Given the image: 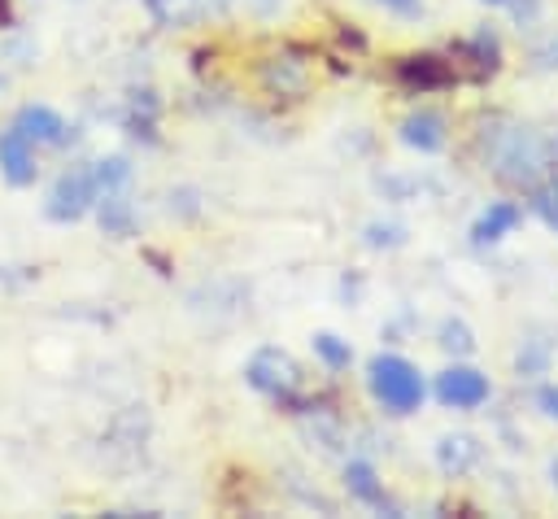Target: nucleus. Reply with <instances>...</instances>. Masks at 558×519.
Masks as SVG:
<instances>
[{
  "label": "nucleus",
  "mask_w": 558,
  "mask_h": 519,
  "mask_svg": "<svg viewBox=\"0 0 558 519\" xmlns=\"http://www.w3.org/2000/svg\"><path fill=\"white\" fill-rule=\"evenodd\" d=\"M371 393L392 410V414H410L418 410L423 401V375L414 362L397 358V353H384L371 362Z\"/></svg>",
  "instance_id": "1"
},
{
  "label": "nucleus",
  "mask_w": 558,
  "mask_h": 519,
  "mask_svg": "<svg viewBox=\"0 0 558 519\" xmlns=\"http://www.w3.org/2000/svg\"><path fill=\"white\" fill-rule=\"evenodd\" d=\"M92 201H100V183L92 170H65L57 179V188L48 192V218L57 222H74L92 209Z\"/></svg>",
  "instance_id": "2"
},
{
  "label": "nucleus",
  "mask_w": 558,
  "mask_h": 519,
  "mask_svg": "<svg viewBox=\"0 0 558 519\" xmlns=\"http://www.w3.org/2000/svg\"><path fill=\"white\" fill-rule=\"evenodd\" d=\"M248 384L262 388V393H270V397H292L296 384H301V371H296V362H292L288 353L262 349V353L248 362Z\"/></svg>",
  "instance_id": "3"
},
{
  "label": "nucleus",
  "mask_w": 558,
  "mask_h": 519,
  "mask_svg": "<svg viewBox=\"0 0 558 519\" xmlns=\"http://www.w3.org/2000/svg\"><path fill=\"white\" fill-rule=\"evenodd\" d=\"M436 397L445 406H453V410H475V406L488 401V379L475 366H449L436 379Z\"/></svg>",
  "instance_id": "4"
},
{
  "label": "nucleus",
  "mask_w": 558,
  "mask_h": 519,
  "mask_svg": "<svg viewBox=\"0 0 558 519\" xmlns=\"http://www.w3.org/2000/svg\"><path fill=\"white\" fill-rule=\"evenodd\" d=\"M0 174L13 183V188H26V183H35V174H39V161H35V144L17 131V126H9V131H0Z\"/></svg>",
  "instance_id": "5"
},
{
  "label": "nucleus",
  "mask_w": 558,
  "mask_h": 519,
  "mask_svg": "<svg viewBox=\"0 0 558 519\" xmlns=\"http://www.w3.org/2000/svg\"><path fill=\"white\" fill-rule=\"evenodd\" d=\"M13 126H17L31 144H65V140H70L65 118H61L57 109H48V105H22L17 118H13Z\"/></svg>",
  "instance_id": "6"
},
{
  "label": "nucleus",
  "mask_w": 558,
  "mask_h": 519,
  "mask_svg": "<svg viewBox=\"0 0 558 519\" xmlns=\"http://www.w3.org/2000/svg\"><path fill=\"white\" fill-rule=\"evenodd\" d=\"M397 79L401 83H410V87H445V83H453V70H449V61H440V57H405L401 65H397Z\"/></svg>",
  "instance_id": "7"
},
{
  "label": "nucleus",
  "mask_w": 558,
  "mask_h": 519,
  "mask_svg": "<svg viewBox=\"0 0 558 519\" xmlns=\"http://www.w3.org/2000/svg\"><path fill=\"white\" fill-rule=\"evenodd\" d=\"M519 218H523V209H519L514 201H493V205L475 218L471 236H475V244H493V240H501L506 231H514Z\"/></svg>",
  "instance_id": "8"
},
{
  "label": "nucleus",
  "mask_w": 558,
  "mask_h": 519,
  "mask_svg": "<svg viewBox=\"0 0 558 519\" xmlns=\"http://www.w3.org/2000/svg\"><path fill=\"white\" fill-rule=\"evenodd\" d=\"M401 140H405L410 148H418V153H436V148L445 144V122H440V113H427V109L410 113V118L401 122Z\"/></svg>",
  "instance_id": "9"
},
{
  "label": "nucleus",
  "mask_w": 558,
  "mask_h": 519,
  "mask_svg": "<svg viewBox=\"0 0 558 519\" xmlns=\"http://www.w3.org/2000/svg\"><path fill=\"white\" fill-rule=\"evenodd\" d=\"M100 227L113 231V236H126V231H131V209H126L122 196L105 192V201H100Z\"/></svg>",
  "instance_id": "10"
},
{
  "label": "nucleus",
  "mask_w": 558,
  "mask_h": 519,
  "mask_svg": "<svg viewBox=\"0 0 558 519\" xmlns=\"http://www.w3.org/2000/svg\"><path fill=\"white\" fill-rule=\"evenodd\" d=\"M314 349H318V358L331 366V371H340V366H349V345L340 340V336H331V331H323V336H314Z\"/></svg>",
  "instance_id": "11"
},
{
  "label": "nucleus",
  "mask_w": 558,
  "mask_h": 519,
  "mask_svg": "<svg viewBox=\"0 0 558 519\" xmlns=\"http://www.w3.org/2000/svg\"><path fill=\"white\" fill-rule=\"evenodd\" d=\"M92 174H96L100 192H113L131 170H126V161H122V157H109V161H96V170H92Z\"/></svg>",
  "instance_id": "12"
},
{
  "label": "nucleus",
  "mask_w": 558,
  "mask_h": 519,
  "mask_svg": "<svg viewBox=\"0 0 558 519\" xmlns=\"http://www.w3.org/2000/svg\"><path fill=\"white\" fill-rule=\"evenodd\" d=\"M349 484H353V493H357V497H366V502H379V488H375V471H371L366 462H349Z\"/></svg>",
  "instance_id": "13"
},
{
  "label": "nucleus",
  "mask_w": 558,
  "mask_h": 519,
  "mask_svg": "<svg viewBox=\"0 0 558 519\" xmlns=\"http://www.w3.org/2000/svg\"><path fill=\"white\" fill-rule=\"evenodd\" d=\"M536 406H541L549 419H558V384H545V388H536Z\"/></svg>",
  "instance_id": "14"
},
{
  "label": "nucleus",
  "mask_w": 558,
  "mask_h": 519,
  "mask_svg": "<svg viewBox=\"0 0 558 519\" xmlns=\"http://www.w3.org/2000/svg\"><path fill=\"white\" fill-rule=\"evenodd\" d=\"M388 9H397V13H418V0H384Z\"/></svg>",
  "instance_id": "15"
},
{
  "label": "nucleus",
  "mask_w": 558,
  "mask_h": 519,
  "mask_svg": "<svg viewBox=\"0 0 558 519\" xmlns=\"http://www.w3.org/2000/svg\"><path fill=\"white\" fill-rule=\"evenodd\" d=\"M488 4H501V0H488Z\"/></svg>",
  "instance_id": "16"
}]
</instances>
